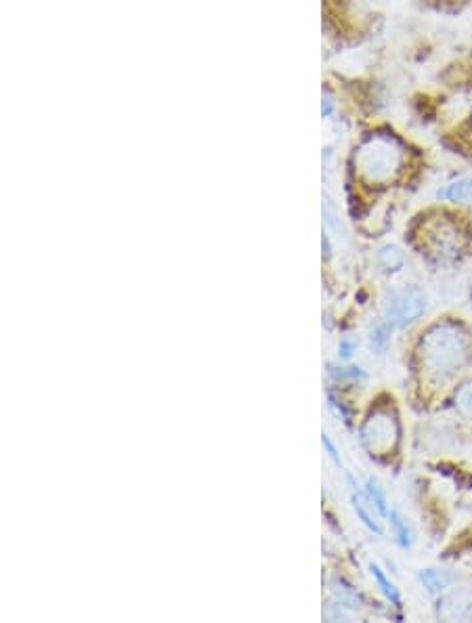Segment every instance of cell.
Listing matches in <instances>:
<instances>
[{
	"label": "cell",
	"mask_w": 472,
	"mask_h": 623,
	"mask_svg": "<svg viewBox=\"0 0 472 623\" xmlns=\"http://www.w3.org/2000/svg\"><path fill=\"white\" fill-rule=\"evenodd\" d=\"M420 359L428 374L447 378L456 374L468 359V340L454 324H437L426 332L420 345Z\"/></svg>",
	"instance_id": "1"
},
{
	"label": "cell",
	"mask_w": 472,
	"mask_h": 623,
	"mask_svg": "<svg viewBox=\"0 0 472 623\" xmlns=\"http://www.w3.org/2000/svg\"><path fill=\"white\" fill-rule=\"evenodd\" d=\"M403 166V147L391 135H370L355 152L357 173L368 183H389Z\"/></svg>",
	"instance_id": "2"
},
{
	"label": "cell",
	"mask_w": 472,
	"mask_h": 623,
	"mask_svg": "<svg viewBox=\"0 0 472 623\" xmlns=\"http://www.w3.org/2000/svg\"><path fill=\"white\" fill-rule=\"evenodd\" d=\"M361 441L372 454H389L399 441V422L391 410H374L361 426Z\"/></svg>",
	"instance_id": "3"
},
{
	"label": "cell",
	"mask_w": 472,
	"mask_h": 623,
	"mask_svg": "<svg viewBox=\"0 0 472 623\" xmlns=\"http://www.w3.org/2000/svg\"><path fill=\"white\" fill-rule=\"evenodd\" d=\"M426 311V296L416 286H405L401 290L391 292V298L386 300L384 313L389 321L397 328H405L414 324Z\"/></svg>",
	"instance_id": "4"
},
{
	"label": "cell",
	"mask_w": 472,
	"mask_h": 623,
	"mask_svg": "<svg viewBox=\"0 0 472 623\" xmlns=\"http://www.w3.org/2000/svg\"><path fill=\"white\" fill-rule=\"evenodd\" d=\"M426 246L428 254L439 263H452L458 259L462 250V235L456 223L439 219L426 227Z\"/></svg>",
	"instance_id": "5"
},
{
	"label": "cell",
	"mask_w": 472,
	"mask_h": 623,
	"mask_svg": "<svg viewBox=\"0 0 472 623\" xmlns=\"http://www.w3.org/2000/svg\"><path fill=\"white\" fill-rule=\"evenodd\" d=\"M353 508L357 512V517L361 519V523L366 525L370 531L374 533H382V527L378 523V508L374 506L372 500H366V496H361V493H355L353 496Z\"/></svg>",
	"instance_id": "6"
},
{
	"label": "cell",
	"mask_w": 472,
	"mask_h": 623,
	"mask_svg": "<svg viewBox=\"0 0 472 623\" xmlns=\"http://www.w3.org/2000/svg\"><path fill=\"white\" fill-rule=\"evenodd\" d=\"M441 200L452 202H472V179H460L439 191Z\"/></svg>",
	"instance_id": "7"
},
{
	"label": "cell",
	"mask_w": 472,
	"mask_h": 623,
	"mask_svg": "<svg viewBox=\"0 0 472 623\" xmlns=\"http://www.w3.org/2000/svg\"><path fill=\"white\" fill-rule=\"evenodd\" d=\"M420 582L424 584V588L431 594H439V592H443L449 586V582H452V579H449V575L445 571L424 569V571H420Z\"/></svg>",
	"instance_id": "8"
},
{
	"label": "cell",
	"mask_w": 472,
	"mask_h": 623,
	"mask_svg": "<svg viewBox=\"0 0 472 623\" xmlns=\"http://www.w3.org/2000/svg\"><path fill=\"white\" fill-rule=\"evenodd\" d=\"M370 571H372V575L376 577V582H378L380 590L384 592V596L389 598L393 605H401V594H399L397 586L391 582V579L384 575V571H382L378 565H372V567H370Z\"/></svg>",
	"instance_id": "9"
},
{
	"label": "cell",
	"mask_w": 472,
	"mask_h": 623,
	"mask_svg": "<svg viewBox=\"0 0 472 623\" xmlns=\"http://www.w3.org/2000/svg\"><path fill=\"white\" fill-rule=\"evenodd\" d=\"M366 491H368V498H370V500L374 502V506L378 508L380 517H391V512H389V502H386V496H384L382 487H380L374 479H370V481L366 483Z\"/></svg>",
	"instance_id": "10"
},
{
	"label": "cell",
	"mask_w": 472,
	"mask_h": 623,
	"mask_svg": "<svg viewBox=\"0 0 472 623\" xmlns=\"http://www.w3.org/2000/svg\"><path fill=\"white\" fill-rule=\"evenodd\" d=\"M391 525L395 529L397 542L403 548H410L412 546V531H410V527H407V521H403V517H401L399 512H391Z\"/></svg>",
	"instance_id": "11"
},
{
	"label": "cell",
	"mask_w": 472,
	"mask_h": 623,
	"mask_svg": "<svg viewBox=\"0 0 472 623\" xmlns=\"http://www.w3.org/2000/svg\"><path fill=\"white\" fill-rule=\"evenodd\" d=\"M378 256H380V263L389 271H397L403 265V254L395 246H384Z\"/></svg>",
	"instance_id": "12"
},
{
	"label": "cell",
	"mask_w": 472,
	"mask_h": 623,
	"mask_svg": "<svg viewBox=\"0 0 472 623\" xmlns=\"http://www.w3.org/2000/svg\"><path fill=\"white\" fill-rule=\"evenodd\" d=\"M456 405H458V410H460L464 416L472 418V382H468L466 386H462V391H460L458 397H456Z\"/></svg>",
	"instance_id": "13"
},
{
	"label": "cell",
	"mask_w": 472,
	"mask_h": 623,
	"mask_svg": "<svg viewBox=\"0 0 472 623\" xmlns=\"http://www.w3.org/2000/svg\"><path fill=\"white\" fill-rule=\"evenodd\" d=\"M370 342H372V349L382 353L386 351V347H389V332H386L384 326H376L372 330V336H370Z\"/></svg>",
	"instance_id": "14"
},
{
	"label": "cell",
	"mask_w": 472,
	"mask_h": 623,
	"mask_svg": "<svg viewBox=\"0 0 472 623\" xmlns=\"http://www.w3.org/2000/svg\"><path fill=\"white\" fill-rule=\"evenodd\" d=\"M321 443H324V447H326V451H328V456H330V460L336 464V466H342V460H340V454H338V449L334 447V443L330 441V437L328 435H324L321 437Z\"/></svg>",
	"instance_id": "15"
},
{
	"label": "cell",
	"mask_w": 472,
	"mask_h": 623,
	"mask_svg": "<svg viewBox=\"0 0 472 623\" xmlns=\"http://www.w3.org/2000/svg\"><path fill=\"white\" fill-rule=\"evenodd\" d=\"M355 347H357V345H355V342H353L351 338H345V340H340V347H338V349H340V355H342V357L349 359V357L353 355Z\"/></svg>",
	"instance_id": "16"
}]
</instances>
